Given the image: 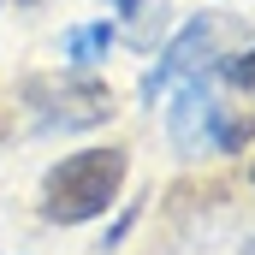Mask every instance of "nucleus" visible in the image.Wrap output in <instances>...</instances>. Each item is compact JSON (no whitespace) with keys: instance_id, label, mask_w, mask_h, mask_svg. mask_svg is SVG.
Wrapping results in <instances>:
<instances>
[{"instance_id":"1","label":"nucleus","mask_w":255,"mask_h":255,"mask_svg":"<svg viewBox=\"0 0 255 255\" xmlns=\"http://www.w3.org/2000/svg\"><path fill=\"white\" fill-rule=\"evenodd\" d=\"M130 154L125 148H77L65 154L60 166L42 178V220L48 226H83V220H101L119 190H125Z\"/></svg>"},{"instance_id":"2","label":"nucleus","mask_w":255,"mask_h":255,"mask_svg":"<svg viewBox=\"0 0 255 255\" xmlns=\"http://www.w3.org/2000/svg\"><path fill=\"white\" fill-rule=\"evenodd\" d=\"M220 125H226V107L214 101L208 77L202 71H184L178 77V107H172V142L184 154H202V148H214Z\"/></svg>"},{"instance_id":"3","label":"nucleus","mask_w":255,"mask_h":255,"mask_svg":"<svg viewBox=\"0 0 255 255\" xmlns=\"http://www.w3.org/2000/svg\"><path fill=\"white\" fill-rule=\"evenodd\" d=\"M208 36H214V18H190V24H184V30L172 36V48L160 54V65H154V71L142 77V101H148V107H154V101H160V95H166V89H172V83H178L184 71H196L202 48H208Z\"/></svg>"},{"instance_id":"4","label":"nucleus","mask_w":255,"mask_h":255,"mask_svg":"<svg viewBox=\"0 0 255 255\" xmlns=\"http://www.w3.org/2000/svg\"><path fill=\"white\" fill-rule=\"evenodd\" d=\"M107 48H113V24H77V30H65V65L71 71H89L95 60H107Z\"/></svg>"},{"instance_id":"5","label":"nucleus","mask_w":255,"mask_h":255,"mask_svg":"<svg viewBox=\"0 0 255 255\" xmlns=\"http://www.w3.org/2000/svg\"><path fill=\"white\" fill-rule=\"evenodd\" d=\"M214 71H220V77H226L232 89H244V95H255V48H250V54H232V60H220Z\"/></svg>"},{"instance_id":"6","label":"nucleus","mask_w":255,"mask_h":255,"mask_svg":"<svg viewBox=\"0 0 255 255\" xmlns=\"http://www.w3.org/2000/svg\"><path fill=\"white\" fill-rule=\"evenodd\" d=\"M250 136H255V113H238V119H226V125H220L214 148H220V154H238V148H244Z\"/></svg>"},{"instance_id":"7","label":"nucleus","mask_w":255,"mask_h":255,"mask_svg":"<svg viewBox=\"0 0 255 255\" xmlns=\"http://www.w3.org/2000/svg\"><path fill=\"white\" fill-rule=\"evenodd\" d=\"M130 226H136V202H125V214H119V220L107 226V238H101V250H119V244H125V232H130Z\"/></svg>"},{"instance_id":"8","label":"nucleus","mask_w":255,"mask_h":255,"mask_svg":"<svg viewBox=\"0 0 255 255\" xmlns=\"http://www.w3.org/2000/svg\"><path fill=\"white\" fill-rule=\"evenodd\" d=\"M250 184H255V166H250Z\"/></svg>"},{"instance_id":"9","label":"nucleus","mask_w":255,"mask_h":255,"mask_svg":"<svg viewBox=\"0 0 255 255\" xmlns=\"http://www.w3.org/2000/svg\"><path fill=\"white\" fill-rule=\"evenodd\" d=\"M24 6H36V0H24Z\"/></svg>"},{"instance_id":"10","label":"nucleus","mask_w":255,"mask_h":255,"mask_svg":"<svg viewBox=\"0 0 255 255\" xmlns=\"http://www.w3.org/2000/svg\"><path fill=\"white\" fill-rule=\"evenodd\" d=\"M250 255H255V244H250Z\"/></svg>"}]
</instances>
